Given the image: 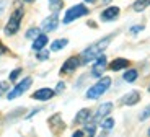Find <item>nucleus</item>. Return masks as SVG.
I'll return each mask as SVG.
<instances>
[{
  "instance_id": "obj_15",
  "label": "nucleus",
  "mask_w": 150,
  "mask_h": 137,
  "mask_svg": "<svg viewBox=\"0 0 150 137\" xmlns=\"http://www.w3.org/2000/svg\"><path fill=\"white\" fill-rule=\"evenodd\" d=\"M49 43V39H47V36L46 34H39V36L36 38V39L33 41V49L34 51H41V49H44L46 48V44Z\"/></svg>"
},
{
  "instance_id": "obj_31",
  "label": "nucleus",
  "mask_w": 150,
  "mask_h": 137,
  "mask_svg": "<svg viewBox=\"0 0 150 137\" xmlns=\"http://www.w3.org/2000/svg\"><path fill=\"white\" fill-rule=\"evenodd\" d=\"M23 2H25V4H33L34 0H23Z\"/></svg>"
},
{
  "instance_id": "obj_3",
  "label": "nucleus",
  "mask_w": 150,
  "mask_h": 137,
  "mask_svg": "<svg viewBox=\"0 0 150 137\" xmlns=\"http://www.w3.org/2000/svg\"><path fill=\"white\" fill-rule=\"evenodd\" d=\"M23 16H25V10H23V8H16V10L13 11V15L10 16L8 23L5 25V34H7V36H13V34L18 33Z\"/></svg>"
},
{
  "instance_id": "obj_25",
  "label": "nucleus",
  "mask_w": 150,
  "mask_h": 137,
  "mask_svg": "<svg viewBox=\"0 0 150 137\" xmlns=\"http://www.w3.org/2000/svg\"><path fill=\"white\" fill-rule=\"evenodd\" d=\"M38 59H39V60H46V59H47V57H49V52L47 51H44V49H41V51H38Z\"/></svg>"
},
{
  "instance_id": "obj_19",
  "label": "nucleus",
  "mask_w": 150,
  "mask_h": 137,
  "mask_svg": "<svg viewBox=\"0 0 150 137\" xmlns=\"http://www.w3.org/2000/svg\"><path fill=\"white\" fill-rule=\"evenodd\" d=\"M137 77H139V74H137V70H135V69H129L127 72H126V74H124V80L126 82H129V83H132V82H135L137 80Z\"/></svg>"
},
{
  "instance_id": "obj_8",
  "label": "nucleus",
  "mask_w": 150,
  "mask_h": 137,
  "mask_svg": "<svg viewBox=\"0 0 150 137\" xmlns=\"http://www.w3.org/2000/svg\"><path fill=\"white\" fill-rule=\"evenodd\" d=\"M111 111H112V103H109V101H108V103L100 104V106H98V109H96V113H95V116H93V122L96 124V122L103 121L105 118H108Z\"/></svg>"
},
{
  "instance_id": "obj_18",
  "label": "nucleus",
  "mask_w": 150,
  "mask_h": 137,
  "mask_svg": "<svg viewBox=\"0 0 150 137\" xmlns=\"http://www.w3.org/2000/svg\"><path fill=\"white\" fill-rule=\"evenodd\" d=\"M149 5H150V0H135L132 8H134L135 11H144Z\"/></svg>"
},
{
  "instance_id": "obj_7",
  "label": "nucleus",
  "mask_w": 150,
  "mask_h": 137,
  "mask_svg": "<svg viewBox=\"0 0 150 137\" xmlns=\"http://www.w3.org/2000/svg\"><path fill=\"white\" fill-rule=\"evenodd\" d=\"M106 67H108V60H106V57L101 54V56L95 60V65H93V69H91V75L96 77V78H101L103 74H105V70H106Z\"/></svg>"
},
{
  "instance_id": "obj_22",
  "label": "nucleus",
  "mask_w": 150,
  "mask_h": 137,
  "mask_svg": "<svg viewBox=\"0 0 150 137\" xmlns=\"http://www.w3.org/2000/svg\"><path fill=\"white\" fill-rule=\"evenodd\" d=\"M112 126H114V119H112V118H105L101 121V127L105 131H111Z\"/></svg>"
},
{
  "instance_id": "obj_1",
  "label": "nucleus",
  "mask_w": 150,
  "mask_h": 137,
  "mask_svg": "<svg viewBox=\"0 0 150 137\" xmlns=\"http://www.w3.org/2000/svg\"><path fill=\"white\" fill-rule=\"evenodd\" d=\"M109 43H111V36H106V38H101L100 41H96V43H93L91 46H88L82 52V56H80L82 64H88L91 60H96L105 52V49L109 46Z\"/></svg>"
},
{
  "instance_id": "obj_21",
  "label": "nucleus",
  "mask_w": 150,
  "mask_h": 137,
  "mask_svg": "<svg viewBox=\"0 0 150 137\" xmlns=\"http://www.w3.org/2000/svg\"><path fill=\"white\" fill-rule=\"evenodd\" d=\"M95 131H96V124H95V122H91V124L85 126L83 132H85V136H86V137H95Z\"/></svg>"
},
{
  "instance_id": "obj_10",
  "label": "nucleus",
  "mask_w": 150,
  "mask_h": 137,
  "mask_svg": "<svg viewBox=\"0 0 150 137\" xmlns=\"http://www.w3.org/2000/svg\"><path fill=\"white\" fill-rule=\"evenodd\" d=\"M140 100V93L139 92H129L127 95H124L122 98H121V103L124 104V106H134L135 103H139Z\"/></svg>"
},
{
  "instance_id": "obj_27",
  "label": "nucleus",
  "mask_w": 150,
  "mask_h": 137,
  "mask_svg": "<svg viewBox=\"0 0 150 137\" xmlns=\"http://www.w3.org/2000/svg\"><path fill=\"white\" fill-rule=\"evenodd\" d=\"M64 88H65V83H64V82H59L54 92H56V93H60V92H62V90H64Z\"/></svg>"
},
{
  "instance_id": "obj_29",
  "label": "nucleus",
  "mask_w": 150,
  "mask_h": 137,
  "mask_svg": "<svg viewBox=\"0 0 150 137\" xmlns=\"http://www.w3.org/2000/svg\"><path fill=\"white\" fill-rule=\"evenodd\" d=\"M144 30V26H135V28H131V33H139V31H142Z\"/></svg>"
},
{
  "instance_id": "obj_4",
  "label": "nucleus",
  "mask_w": 150,
  "mask_h": 137,
  "mask_svg": "<svg viewBox=\"0 0 150 137\" xmlns=\"http://www.w3.org/2000/svg\"><path fill=\"white\" fill-rule=\"evenodd\" d=\"M88 13H90V10H88V8H86L83 4L74 5V7H70L67 11H65L64 20H62V21H64L65 25H69V23L75 21L77 18H82V16H86Z\"/></svg>"
},
{
  "instance_id": "obj_11",
  "label": "nucleus",
  "mask_w": 150,
  "mask_h": 137,
  "mask_svg": "<svg viewBox=\"0 0 150 137\" xmlns=\"http://www.w3.org/2000/svg\"><path fill=\"white\" fill-rule=\"evenodd\" d=\"M54 95H56V92L51 90V88H39L38 92L33 93V98L34 100H39V101H47V100H51Z\"/></svg>"
},
{
  "instance_id": "obj_20",
  "label": "nucleus",
  "mask_w": 150,
  "mask_h": 137,
  "mask_svg": "<svg viewBox=\"0 0 150 137\" xmlns=\"http://www.w3.org/2000/svg\"><path fill=\"white\" fill-rule=\"evenodd\" d=\"M39 34H41V30H39V28H30V30L26 31V34H25V36H26V39H36L38 36H39Z\"/></svg>"
},
{
  "instance_id": "obj_9",
  "label": "nucleus",
  "mask_w": 150,
  "mask_h": 137,
  "mask_svg": "<svg viewBox=\"0 0 150 137\" xmlns=\"http://www.w3.org/2000/svg\"><path fill=\"white\" fill-rule=\"evenodd\" d=\"M57 25H59V15H57V13H52V15H49L47 18L42 20L41 30L44 31V33H51V31H54L57 28Z\"/></svg>"
},
{
  "instance_id": "obj_32",
  "label": "nucleus",
  "mask_w": 150,
  "mask_h": 137,
  "mask_svg": "<svg viewBox=\"0 0 150 137\" xmlns=\"http://www.w3.org/2000/svg\"><path fill=\"white\" fill-rule=\"evenodd\" d=\"M86 4H95V2H96V0H85Z\"/></svg>"
},
{
  "instance_id": "obj_24",
  "label": "nucleus",
  "mask_w": 150,
  "mask_h": 137,
  "mask_svg": "<svg viewBox=\"0 0 150 137\" xmlns=\"http://www.w3.org/2000/svg\"><path fill=\"white\" fill-rule=\"evenodd\" d=\"M20 74H21V69H15V70L10 74V77H8V78H10V82H16V78L20 77Z\"/></svg>"
},
{
  "instance_id": "obj_30",
  "label": "nucleus",
  "mask_w": 150,
  "mask_h": 137,
  "mask_svg": "<svg viewBox=\"0 0 150 137\" xmlns=\"http://www.w3.org/2000/svg\"><path fill=\"white\" fill-rule=\"evenodd\" d=\"M5 7H7V2H5V0H0V15H2V11L5 10Z\"/></svg>"
},
{
  "instance_id": "obj_14",
  "label": "nucleus",
  "mask_w": 150,
  "mask_h": 137,
  "mask_svg": "<svg viewBox=\"0 0 150 137\" xmlns=\"http://www.w3.org/2000/svg\"><path fill=\"white\" fill-rule=\"evenodd\" d=\"M91 118V111L88 109V108H85V109H80L79 113H77V116H75V122L77 124H85V122H88Z\"/></svg>"
},
{
  "instance_id": "obj_26",
  "label": "nucleus",
  "mask_w": 150,
  "mask_h": 137,
  "mask_svg": "<svg viewBox=\"0 0 150 137\" xmlns=\"http://www.w3.org/2000/svg\"><path fill=\"white\" fill-rule=\"evenodd\" d=\"M8 92V82H0V95Z\"/></svg>"
},
{
  "instance_id": "obj_17",
  "label": "nucleus",
  "mask_w": 150,
  "mask_h": 137,
  "mask_svg": "<svg viewBox=\"0 0 150 137\" xmlns=\"http://www.w3.org/2000/svg\"><path fill=\"white\" fill-rule=\"evenodd\" d=\"M64 7V0H49V10L52 13H59Z\"/></svg>"
},
{
  "instance_id": "obj_13",
  "label": "nucleus",
  "mask_w": 150,
  "mask_h": 137,
  "mask_svg": "<svg viewBox=\"0 0 150 137\" xmlns=\"http://www.w3.org/2000/svg\"><path fill=\"white\" fill-rule=\"evenodd\" d=\"M129 65H131V62H129L127 59L117 57V59H114L109 64V69H111L112 72H117V70H122V69H126V67H129Z\"/></svg>"
},
{
  "instance_id": "obj_34",
  "label": "nucleus",
  "mask_w": 150,
  "mask_h": 137,
  "mask_svg": "<svg viewBox=\"0 0 150 137\" xmlns=\"http://www.w3.org/2000/svg\"><path fill=\"white\" fill-rule=\"evenodd\" d=\"M149 92H150V85H149Z\"/></svg>"
},
{
  "instance_id": "obj_12",
  "label": "nucleus",
  "mask_w": 150,
  "mask_h": 137,
  "mask_svg": "<svg viewBox=\"0 0 150 137\" xmlns=\"http://www.w3.org/2000/svg\"><path fill=\"white\" fill-rule=\"evenodd\" d=\"M119 8L117 7H109L106 8V10H103L101 13V20L103 21H112V20H116L117 16H119Z\"/></svg>"
},
{
  "instance_id": "obj_6",
  "label": "nucleus",
  "mask_w": 150,
  "mask_h": 137,
  "mask_svg": "<svg viewBox=\"0 0 150 137\" xmlns=\"http://www.w3.org/2000/svg\"><path fill=\"white\" fill-rule=\"evenodd\" d=\"M80 65H82V59H80L79 56H72L64 62V65H62V69H60V74L62 75L64 74H72V72H74L75 69H79Z\"/></svg>"
},
{
  "instance_id": "obj_23",
  "label": "nucleus",
  "mask_w": 150,
  "mask_h": 137,
  "mask_svg": "<svg viewBox=\"0 0 150 137\" xmlns=\"http://www.w3.org/2000/svg\"><path fill=\"white\" fill-rule=\"evenodd\" d=\"M149 118H150V104L144 109L142 113H140V118L139 119H140V121H145V119H149Z\"/></svg>"
},
{
  "instance_id": "obj_5",
  "label": "nucleus",
  "mask_w": 150,
  "mask_h": 137,
  "mask_svg": "<svg viewBox=\"0 0 150 137\" xmlns=\"http://www.w3.org/2000/svg\"><path fill=\"white\" fill-rule=\"evenodd\" d=\"M31 85H33V78H31V77L23 78V80L20 82V83H18V85H16L13 90H11V92H8V93H7V98H8V100H15V98L21 97L23 93L26 92V90L30 88Z\"/></svg>"
},
{
  "instance_id": "obj_16",
  "label": "nucleus",
  "mask_w": 150,
  "mask_h": 137,
  "mask_svg": "<svg viewBox=\"0 0 150 137\" xmlns=\"http://www.w3.org/2000/svg\"><path fill=\"white\" fill-rule=\"evenodd\" d=\"M67 44H69V39H65V38H62V39H56L52 44H51V51L52 52L60 51V49H64Z\"/></svg>"
},
{
  "instance_id": "obj_28",
  "label": "nucleus",
  "mask_w": 150,
  "mask_h": 137,
  "mask_svg": "<svg viewBox=\"0 0 150 137\" xmlns=\"http://www.w3.org/2000/svg\"><path fill=\"white\" fill-rule=\"evenodd\" d=\"M72 137H85V132H83V131H75Z\"/></svg>"
},
{
  "instance_id": "obj_33",
  "label": "nucleus",
  "mask_w": 150,
  "mask_h": 137,
  "mask_svg": "<svg viewBox=\"0 0 150 137\" xmlns=\"http://www.w3.org/2000/svg\"><path fill=\"white\" fill-rule=\"evenodd\" d=\"M147 136H149V137H150V127H149V131H147Z\"/></svg>"
},
{
  "instance_id": "obj_2",
  "label": "nucleus",
  "mask_w": 150,
  "mask_h": 137,
  "mask_svg": "<svg viewBox=\"0 0 150 137\" xmlns=\"http://www.w3.org/2000/svg\"><path fill=\"white\" fill-rule=\"evenodd\" d=\"M109 87H111V78L109 77H101L93 87L88 88V92H86V98H88V100H98L100 97H103V95L108 92Z\"/></svg>"
}]
</instances>
